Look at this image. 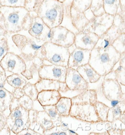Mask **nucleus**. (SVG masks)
Segmentation results:
<instances>
[{
	"label": "nucleus",
	"instance_id": "603ef678",
	"mask_svg": "<svg viewBox=\"0 0 125 135\" xmlns=\"http://www.w3.org/2000/svg\"><path fill=\"white\" fill-rule=\"evenodd\" d=\"M67 131L69 132V133H70V135H78V134L76 133V132H75L74 131H73L72 129H70L68 128L67 129Z\"/></svg>",
	"mask_w": 125,
	"mask_h": 135
},
{
	"label": "nucleus",
	"instance_id": "ea45409f",
	"mask_svg": "<svg viewBox=\"0 0 125 135\" xmlns=\"http://www.w3.org/2000/svg\"><path fill=\"white\" fill-rule=\"evenodd\" d=\"M37 0H26L24 7L29 13L32 12H35Z\"/></svg>",
	"mask_w": 125,
	"mask_h": 135
},
{
	"label": "nucleus",
	"instance_id": "bb28decb",
	"mask_svg": "<svg viewBox=\"0 0 125 135\" xmlns=\"http://www.w3.org/2000/svg\"><path fill=\"white\" fill-rule=\"evenodd\" d=\"M36 122L40 125L44 131L52 128L55 126L47 113L44 110L38 111Z\"/></svg>",
	"mask_w": 125,
	"mask_h": 135
},
{
	"label": "nucleus",
	"instance_id": "1a4fd4ad",
	"mask_svg": "<svg viewBox=\"0 0 125 135\" xmlns=\"http://www.w3.org/2000/svg\"><path fill=\"white\" fill-rule=\"evenodd\" d=\"M75 34L67 27L59 26L50 29L47 42H50L56 45L69 48L73 45Z\"/></svg>",
	"mask_w": 125,
	"mask_h": 135
},
{
	"label": "nucleus",
	"instance_id": "5701e85b",
	"mask_svg": "<svg viewBox=\"0 0 125 135\" xmlns=\"http://www.w3.org/2000/svg\"><path fill=\"white\" fill-rule=\"evenodd\" d=\"M124 114H125V100H121L118 105L109 108L107 122L112 123L119 120Z\"/></svg>",
	"mask_w": 125,
	"mask_h": 135
},
{
	"label": "nucleus",
	"instance_id": "c756f323",
	"mask_svg": "<svg viewBox=\"0 0 125 135\" xmlns=\"http://www.w3.org/2000/svg\"><path fill=\"white\" fill-rule=\"evenodd\" d=\"M96 112L101 122H107L109 106L102 102L97 100L94 104Z\"/></svg>",
	"mask_w": 125,
	"mask_h": 135
},
{
	"label": "nucleus",
	"instance_id": "79ce46f5",
	"mask_svg": "<svg viewBox=\"0 0 125 135\" xmlns=\"http://www.w3.org/2000/svg\"><path fill=\"white\" fill-rule=\"evenodd\" d=\"M38 111L34 109L29 111V118L30 123H32L36 122V118L37 116Z\"/></svg>",
	"mask_w": 125,
	"mask_h": 135
},
{
	"label": "nucleus",
	"instance_id": "09e8293b",
	"mask_svg": "<svg viewBox=\"0 0 125 135\" xmlns=\"http://www.w3.org/2000/svg\"><path fill=\"white\" fill-rule=\"evenodd\" d=\"M8 33L6 29L3 27V26L0 24V40L3 39H7V35Z\"/></svg>",
	"mask_w": 125,
	"mask_h": 135
},
{
	"label": "nucleus",
	"instance_id": "72a5a7b5",
	"mask_svg": "<svg viewBox=\"0 0 125 135\" xmlns=\"http://www.w3.org/2000/svg\"><path fill=\"white\" fill-rule=\"evenodd\" d=\"M92 0H72L71 5L80 12H84L90 8Z\"/></svg>",
	"mask_w": 125,
	"mask_h": 135
},
{
	"label": "nucleus",
	"instance_id": "0eeeda50",
	"mask_svg": "<svg viewBox=\"0 0 125 135\" xmlns=\"http://www.w3.org/2000/svg\"><path fill=\"white\" fill-rule=\"evenodd\" d=\"M7 124L15 135H17L24 129L29 128V110L20 105L10 111L7 118Z\"/></svg>",
	"mask_w": 125,
	"mask_h": 135
},
{
	"label": "nucleus",
	"instance_id": "aec40b11",
	"mask_svg": "<svg viewBox=\"0 0 125 135\" xmlns=\"http://www.w3.org/2000/svg\"><path fill=\"white\" fill-rule=\"evenodd\" d=\"M61 97L58 90H43L39 92L37 100L42 106L53 105H56Z\"/></svg>",
	"mask_w": 125,
	"mask_h": 135
},
{
	"label": "nucleus",
	"instance_id": "4be33fe9",
	"mask_svg": "<svg viewBox=\"0 0 125 135\" xmlns=\"http://www.w3.org/2000/svg\"><path fill=\"white\" fill-rule=\"evenodd\" d=\"M76 70L84 80L89 84L96 83L101 78V76L98 74L89 64L78 67Z\"/></svg>",
	"mask_w": 125,
	"mask_h": 135
},
{
	"label": "nucleus",
	"instance_id": "49530a36",
	"mask_svg": "<svg viewBox=\"0 0 125 135\" xmlns=\"http://www.w3.org/2000/svg\"><path fill=\"white\" fill-rule=\"evenodd\" d=\"M7 77L6 72L0 65V86H3L5 84Z\"/></svg>",
	"mask_w": 125,
	"mask_h": 135
},
{
	"label": "nucleus",
	"instance_id": "b1692460",
	"mask_svg": "<svg viewBox=\"0 0 125 135\" xmlns=\"http://www.w3.org/2000/svg\"><path fill=\"white\" fill-rule=\"evenodd\" d=\"M13 98V95L12 94V92L7 90L2 86H0L1 112H5L6 111H10V105Z\"/></svg>",
	"mask_w": 125,
	"mask_h": 135
},
{
	"label": "nucleus",
	"instance_id": "c03bdc74",
	"mask_svg": "<svg viewBox=\"0 0 125 135\" xmlns=\"http://www.w3.org/2000/svg\"><path fill=\"white\" fill-rule=\"evenodd\" d=\"M17 135H41L38 132H36L30 128L24 129L17 134Z\"/></svg>",
	"mask_w": 125,
	"mask_h": 135
},
{
	"label": "nucleus",
	"instance_id": "393cba45",
	"mask_svg": "<svg viewBox=\"0 0 125 135\" xmlns=\"http://www.w3.org/2000/svg\"><path fill=\"white\" fill-rule=\"evenodd\" d=\"M71 105V98L67 97H61L55 105L58 112L62 117H68L70 116Z\"/></svg>",
	"mask_w": 125,
	"mask_h": 135
},
{
	"label": "nucleus",
	"instance_id": "f704fd0d",
	"mask_svg": "<svg viewBox=\"0 0 125 135\" xmlns=\"http://www.w3.org/2000/svg\"><path fill=\"white\" fill-rule=\"evenodd\" d=\"M22 89L26 96L29 97L33 101L37 100L39 92L37 89L35 84L27 82Z\"/></svg>",
	"mask_w": 125,
	"mask_h": 135
},
{
	"label": "nucleus",
	"instance_id": "6ab92c4d",
	"mask_svg": "<svg viewBox=\"0 0 125 135\" xmlns=\"http://www.w3.org/2000/svg\"><path fill=\"white\" fill-rule=\"evenodd\" d=\"M90 50L76 48L70 53L67 68H77L89 64L90 57Z\"/></svg>",
	"mask_w": 125,
	"mask_h": 135
},
{
	"label": "nucleus",
	"instance_id": "58836bf2",
	"mask_svg": "<svg viewBox=\"0 0 125 135\" xmlns=\"http://www.w3.org/2000/svg\"><path fill=\"white\" fill-rule=\"evenodd\" d=\"M9 50L10 48L7 38L0 40V62L9 52Z\"/></svg>",
	"mask_w": 125,
	"mask_h": 135
},
{
	"label": "nucleus",
	"instance_id": "dca6fc26",
	"mask_svg": "<svg viewBox=\"0 0 125 135\" xmlns=\"http://www.w3.org/2000/svg\"><path fill=\"white\" fill-rule=\"evenodd\" d=\"M65 83L71 90L84 91L89 89V84L87 83L76 69L67 68Z\"/></svg>",
	"mask_w": 125,
	"mask_h": 135
},
{
	"label": "nucleus",
	"instance_id": "c85d7f7f",
	"mask_svg": "<svg viewBox=\"0 0 125 135\" xmlns=\"http://www.w3.org/2000/svg\"><path fill=\"white\" fill-rule=\"evenodd\" d=\"M50 118L55 126H59L62 123V116L59 114L55 105L42 106Z\"/></svg>",
	"mask_w": 125,
	"mask_h": 135
},
{
	"label": "nucleus",
	"instance_id": "c9c22d12",
	"mask_svg": "<svg viewBox=\"0 0 125 135\" xmlns=\"http://www.w3.org/2000/svg\"><path fill=\"white\" fill-rule=\"evenodd\" d=\"M125 33H123L112 43V46L119 53H125Z\"/></svg>",
	"mask_w": 125,
	"mask_h": 135
},
{
	"label": "nucleus",
	"instance_id": "37998d69",
	"mask_svg": "<svg viewBox=\"0 0 125 135\" xmlns=\"http://www.w3.org/2000/svg\"><path fill=\"white\" fill-rule=\"evenodd\" d=\"M7 116L4 112L0 111V131L7 124Z\"/></svg>",
	"mask_w": 125,
	"mask_h": 135
},
{
	"label": "nucleus",
	"instance_id": "4c0bfd02",
	"mask_svg": "<svg viewBox=\"0 0 125 135\" xmlns=\"http://www.w3.org/2000/svg\"><path fill=\"white\" fill-rule=\"evenodd\" d=\"M26 0H0V6L25 7Z\"/></svg>",
	"mask_w": 125,
	"mask_h": 135
},
{
	"label": "nucleus",
	"instance_id": "2f4dec72",
	"mask_svg": "<svg viewBox=\"0 0 125 135\" xmlns=\"http://www.w3.org/2000/svg\"><path fill=\"white\" fill-rule=\"evenodd\" d=\"M112 71L114 72L115 79L119 83L125 85V66L122 65L118 61L115 64Z\"/></svg>",
	"mask_w": 125,
	"mask_h": 135
},
{
	"label": "nucleus",
	"instance_id": "a211bd4d",
	"mask_svg": "<svg viewBox=\"0 0 125 135\" xmlns=\"http://www.w3.org/2000/svg\"><path fill=\"white\" fill-rule=\"evenodd\" d=\"M99 39V36L92 32L78 31L75 34L74 45L77 48L91 51Z\"/></svg>",
	"mask_w": 125,
	"mask_h": 135
},
{
	"label": "nucleus",
	"instance_id": "8fccbe9b",
	"mask_svg": "<svg viewBox=\"0 0 125 135\" xmlns=\"http://www.w3.org/2000/svg\"><path fill=\"white\" fill-rule=\"evenodd\" d=\"M11 130L10 127L7 124L3 127V129L0 131V135H11Z\"/></svg>",
	"mask_w": 125,
	"mask_h": 135
},
{
	"label": "nucleus",
	"instance_id": "e433bc0d",
	"mask_svg": "<svg viewBox=\"0 0 125 135\" xmlns=\"http://www.w3.org/2000/svg\"><path fill=\"white\" fill-rule=\"evenodd\" d=\"M19 104L27 110L32 109L34 107V101L29 97L24 95L23 96L18 99Z\"/></svg>",
	"mask_w": 125,
	"mask_h": 135
},
{
	"label": "nucleus",
	"instance_id": "cd10ccee",
	"mask_svg": "<svg viewBox=\"0 0 125 135\" xmlns=\"http://www.w3.org/2000/svg\"><path fill=\"white\" fill-rule=\"evenodd\" d=\"M20 75L12 74L7 77L6 81L7 84L14 88H23L27 81L25 78L22 77Z\"/></svg>",
	"mask_w": 125,
	"mask_h": 135
},
{
	"label": "nucleus",
	"instance_id": "20e7f679",
	"mask_svg": "<svg viewBox=\"0 0 125 135\" xmlns=\"http://www.w3.org/2000/svg\"><path fill=\"white\" fill-rule=\"evenodd\" d=\"M11 38L14 44L19 49L21 52L20 56L24 61L31 60L35 57L43 60L41 49L45 42L33 37L28 38L20 34L13 35Z\"/></svg>",
	"mask_w": 125,
	"mask_h": 135
},
{
	"label": "nucleus",
	"instance_id": "3c124183",
	"mask_svg": "<svg viewBox=\"0 0 125 135\" xmlns=\"http://www.w3.org/2000/svg\"><path fill=\"white\" fill-rule=\"evenodd\" d=\"M68 125L67 123H65V122H62L60 126L61 129H62V130L66 131L67 130V129H68Z\"/></svg>",
	"mask_w": 125,
	"mask_h": 135
},
{
	"label": "nucleus",
	"instance_id": "864d4df0",
	"mask_svg": "<svg viewBox=\"0 0 125 135\" xmlns=\"http://www.w3.org/2000/svg\"><path fill=\"white\" fill-rule=\"evenodd\" d=\"M43 0H37V6H36V7L35 10L36 13L37 10V8H38V7L39 6V4L43 2Z\"/></svg>",
	"mask_w": 125,
	"mask_h": 135
},
{
	"label": "nucleus",
	"instance_id": "9d476101",
	"mask_svg": "<svg viewBox=\"0 0 125 135\" xmlns=\"http://www.w3.org/2000/svg\"><path fill=\"white\" fill-rule=\"evenodd\" d=\"M114 17L106 13L101 16H94L90 20L82 31L92 32L100 38L112 26Z\"/></svg>",
	"mask_w": 125,
	"mask_h": 135
},
{
	"label": "nucleus",
	"instance_id": "39448f33",
	"mask_svg": "<svg viewBox=\"0 0 125 135\" xmlns=\"http://www.w3.org/2000/svg\"><path fill=\"white\" fill-rule=\"evenodd\" d=\"M43 60L50 64L67 68L70 52L68 48L59 46L50 42H45L42 47Z\"/></svg>",
	"mask_w": 125,
	"mask_h": 135
},
{
	"label": "nucleus",
	"instance_id": "423d86ee",
	"mask_svg": "<svg viewBox=\"0 0 125 135\" xmlns=\"http://www.w3.org/2000/svg\"><path fill=\"white\" fill-rule=\"evenodd\" d=\"M123 33H125V18L117 13L114 17L112 26L100 37L94 48H107Z\"/></svg>",
	"mask_w": 125,
	"mask_h": 135
},
{
	"label": "nucleus",
	"instance_id": "5fc2aeb1",
	"mask_svg": "<svg viewBox=\"0 0 125 135\" xmlns=\"http://www.w3.org/2000/svg\"><path fill=\"white\" fill-rule=\"evenodd\" d=\"M58 1H60L61 2H63V3H64L66 2V1H67V0H58Z\"/></svg>",
	"mask_w": 125,
	"mask_h": 135
},
{
	"label": "nucleus",
	"instance_id": "6e6552de",
	"mask_svg": "<svg viewBox=\"0 0 125 135\" xmlns=\"http://www.w3.org/2000/svg\"><path fill=\"white\" fill-rule=\"evenodd\" d=\"M70 116L84 122L92 123L101 122L94 104L91 103H72Z\"/></svg>",
	"mask_w": 125,
	"mask_h": 135
},
{
	"label": "nucleus",
	"instance_id": "ddd939ff",
	"mask_svg": "<svg viewBox=\"0 0 125 135\" xmlns=\"http://www.w3.org/2000/svg\"><path fill=\"white\" fill-rule=\"evenodd\" d=\"M67 68L55 64H43L39 69L40 79L65 82Z\"/></svg>",
	"mask_w": 125,
	"mask_h": 135
},
{
	"label": "nucleus",
	"instance_id": "9b49d317",
	"mask_svg": "<svg viewBox=\"0 0 125 135\" xmlns=\"http://www.w3.org/2000/svg\"><path fill=\"white\" fill-rule=\"evenodd\" d=\"M101 91L104 98L109 102L113 100H125L121 84L115 79H104L101 84Z\"/></svg>",
	"mask_w": 125,
	"mask_h": 135
},
{
	"label": "nucleus",
	"instance_id": "f3484780",
	"mask_svg": "<svg viewBox=\"0 0 125 135\" xmlns=\"http://www.w3.org/2000/svg\"><path fill=\"white\" fill-rule=\"evenodd\" d=\"M26 64V70L21 75L26 79L27 82L35 84L41 79L39 75V69L44 64V60L38 57L33 58L31 60L25 61Z\"/></svg>",
	"mask_w": 125,
	"mask_h": 135
},
{
	"label": "nucleus",
	"instance_id": "f03ea898",
	"mask_svg": "<svg viewBox=\"0 0 125 135\" xmlns=\"http://www.w3.org/2000/svg\"><path fill=\"white\" fill-rule=\"evenodd\" d=\"M121 54L112 45L105 49L94 48L90 51L89 64L101 77L112 71L115 64L119 61Z\"/></svg>",
	"mask_w": 125,
	"mask_h": 135
},
{
	"label": "nucleus",
	"instance_id": "473e14b6",
	"mask_svg": "<svg viewBox=\"0 0 125 135\" xmlns=\"http://www.w3.org/2000/svg\"><path fill=\"white\" fill-rule=\"evenodd\" d=\"M90 8L95 17L101 16L106 13L103 0H92Z\"/></svg>",
	"mask_w": 125,
	"mask_h": 135
},
{
	"label": "nucleus",
	"instance_id": "a878e982",
	"mask_svg": "<svg viewBox=\"0 0 125 135\" xmlns=\"http://www.w3.org/2000/svg\"><path fill=\"white\" fill-rule=\"evenodd\" d=\"M60 82L58 80L41 79L35 85L39 92L43 90H55L59 91Z\"/></svg>",
	"mask_w": 125,
	"mask_h": 135
},
{
	"label": "nucleus",
	"instance_id": "7c9ffc66",
	"mask_svg": "<svg viewBox=\"0 0 125 135\" xmlns=\"http://www.w3.org/2000/svg\"><path fill=\"white\" fill-rule=\"evenodd\" d=\"M105 12L112 15H115L120 6V0H103Z\"/></svg>",
	"mask_w": 125,
	"mask_h": 135
},
{
	"label": "nucleus",
	"instance_id": "4468645a",
	"mask_svg": "<svg viewBox=\"0 0 125 135\" xmlns=\"http://www.w3.org/2000/svg\"><path fill=\"white\" fill-rule=\"evenodd\" d=\"M50 29L38 16L31 17L27 31L33 38L47 42Z\"/></svg>",
	"mask_w": 125,
	"mask_h": 135
},
{
	"label": "nucleus",
	"instance_id": "de8ad7c7",
	"mask_svg": "<svg viewBox=\"0 0 125 135\" xmlns=\"http://www.w3.org/2000/svg\"><path fill=\"white\" fill-rule=\"evenodd\" d=\"M125 0H120V6L117 13L125 18Z\"/></svg>",
	"mask_w": 125,
	"mask_h": 135
},
{
	"label": "nucleus",
	"instance_id": "f257e3e1",
	"mask_svg": "<svg viewBox=\"0 0 125 135\" xmlns=\"http://www.w3.org/2000/svg\"><path fill=\"white\" fill-rule=\"evenodd\" d=\"M31 16L24 7H0V24L10 34L27 31Z\"/></svg>",
	"mask_w": 125,
	"mask_h": 135
},
{
	"label": "nucleus",
	"instance_id": "a18cd8bd",
	"mask_svg": "<svg viewBox=\"0 0 125 135\" xmlns=\"http://www.w3.org/2000/svg\"><path fill=\"white\" fill-rule=\"evenodd\" d=\"M13 95V98L16 99H19L21 97L25 95V92L22 88H14L13 92H12Z\"/></svg>",
	"mask_w": 125,
	"mask_h": 135
},
{
	"label": "nucleus",
	"instance_id": "f8f14e48",
	"mask_svg": "<svg viewBox=\"0 0 125 135\" xmlns=\"http://www.w3.org/2000/svg\"><path fill=\"white\" fill-rule=\"evenodd\" d=\"M0 65L6 72L12 74H21L26 69L25 61L20 56L8 52L0 62Z\"/></svg>",
	"mask_w": 125,
	"mask_h": 135
},
{
	"label": "nucleus",
	"instance_id": "2eb2a0df",
	"mask_svg": "<svg viewBox=\"0 0 125 135\" xmlns=\"http://www.w3.org/2000/svg\"><path fill=\"white\" fill-rule=\"evenodd\" d=\"M69 13L71 24L78 31H82L90 20L94 17L90 9L80 12L70 5Z\"/></svg>",
	"mask_w": 125,
	"mask_h": 135
},
{
	"label": "nucleus",
	"instance_id": "412c9836",
	"mask_svg": "<svg viewBox=\"0 0 125 135\" xmlns=\"http://www.w3.org/2000/svg\"><path fill=\"white\" fill-rule=\"evenodd\" d=\"M98 100V94L94 89H86L71 98L72 103H91L95 104Z\"/></svg>",
	"mask_w": 125,
	"mask_h": 135
},
{
	"label": "nucleus",
	"instance_id": "a19ab883",
	"mask_svg": "<svg viewBox=\"0 0 125 135\" xmlns=\"http://www.w3.org/2000/svg\"><path fill=\"white\" fill-rule=\"evenodd\" d=\"M29 128L33 130L36 132L40 133L41 135H43L44 134V129L42 128V127L40 126L38 123H37L36 122L32 123H30Z\"/></svg>",
	"mask_w": 125,
	"mask_h": 135
},
{
	"label": "nucleus",
	"instance_id": "7ed1b4c3",
	"mask_svg": "<svg viewBox=\"0 0 125 135\" xmlns=\"http://www.w3.org/2000/svg\"><path fill=\"white\" fill-rule=\"evenodd\" d=\"M64 3L58 0H43L36 13L50 29L61 26L64 17Z\"/></svg>",
	"mask_w": 125,
	"mask_h": 135
}]
</instances>
